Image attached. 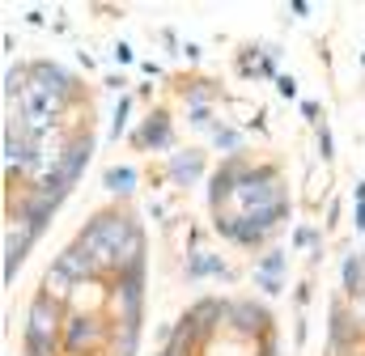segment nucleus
I'll return each mask as SVG.
<instances>
[{
    "label": "nucleus",
    "instance_id": "obj_1",
    "mask_svg": "<svg viewBox=\"0 0 365 356\" xmlns=\"http://www.w3.org/2000/svg\"><path fill=\"white\" fill-rule=\"evenodd\" d=\"M56 327H60V314H56L47 301H38V305L30 310V327H26V335H30V340H43V344H56Z\"/></svg>",
    "mask_w": 365,
    "mask_h": 356
},
{
    "label": "nucleus",
    "instance_id": "obj_2",
    "mask_svg": "<svg viewBox=\"0 0 365 356\" xmlns=\"http://www.w3.org/2000/svg\"><path fill=\"white\" fill-rule=\"evenodd\" d=\"M93 340H98V331H93L86 318H73V323H68V348H73V352H81Z\"/></svg>",
    "mask_w": 365,
    "mask_h": 356
},
{
    "label": "nucleus",
    "instance_id": "obj_3",
    "mask_svg": "<svg viewBox=\"0 0 365 356\" xmlns=\"http://www.w3.org/2000/svg\"><path fill=\"white\" fill-rule=\"evenodd\" d=\"M110 187H132V174H128V170H115V178H110Z\"/></svg>",
    "mask_w": 365,
    "mask_h": 356
}]
</instances>
